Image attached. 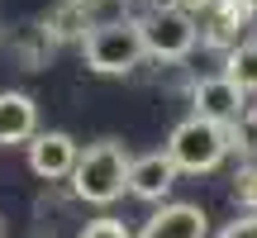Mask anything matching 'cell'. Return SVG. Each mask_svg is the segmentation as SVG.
<instances>
[{"label":"cell","instance_id":"6da1fadb","mask_svg":"<svg viewBox=\"0 0 257 238\" xmlns=\"http://www.w3.org/2000/svg\"><path fill=\"white\" fill-rule=\"evenodd\" d=\"M124 176H128V148L114 143V138H100L86 153H76V167H72L67 181H72L76 200L105 210V205H114L124 195Z\"/></svg>","mask_w":257,"mask_h":238},{"label":"cell","instance_id":"7a4b0ae2","mask_svg":"<svg viewBox=\"0 0 257 238\" xmlns=\"http://www.w3.org/2000/svg\"><path fill=\"white\" fill-rule=\"evenodd\" d=\"M81 53L86 67L100 76H128L138 62H143V38H138V19H100L81 34Z\"/></svg>","mask_w":257,"mask_h":238},{"label":"cell","instance_id":"3957f363","mask_svg":"<svg viewBox=\"0 0 257 238\" xmlns=\"http://www.w3.org/2000/svg\"><path fill=\"white\" fill-rule=\"evenodd\" d=\"M229 148L233 143H229V129L224 124L191 114V119H181V124L172 129V138H167L162 153L176 162L181 176H205V172H214V167L229 157Z\"/></svg>","mask_w":257,"mask_h":238},{"label":"cell","instance_id":"277c9868","mask_svg":"<svg viewBox=\"0 0 257 238\" xmlns=\"http://www.w3.org/2000/svg\"><path fill=\"white\" fill-rule=\"evenodd\" d=\"M138 38H143V53L157 62H186L200 43V19L181 5H153L138 19Z\"/></svg>","mask_w":257,"mask_h":238},{"label":"cell","instance_id":"5b68a950","mask_svg":"<svg viewBox=\"0 0 257 238\" xmlns=\"http://www.w3.org/2000/svg\"><path fill=\"white\" fill-rule=\"evenodd\" d=\"M24 153H29V172H34L38 181H67L72 167H76L81 143H76L72 134H62V129H38L24 143Z\"/></svg>","mask_w":257,"mask_h":238},{"label":"cell","instance_id":"8992f818","mask_svg":"<svg viewBox=\"0 0 257 238\" xmlns=\"http://www.w3.org/2000/svg\"><path fill=\"white\" fill-rule=\"evenodd\" d=\"M176 162L167 153H138V157H128V176H124V191L134 195V200H143V205H162L167 195H172V186H176Z\"/></svg>","mask_w":257,"mask_h":238},{"label":"cell","instance_id":"52a82bcc","mask_svg":"<svg viewBox=\"0 0 257 238\" xmlns=\"http://www.w3.org/2000/svg\"><path fill=\"white\" fill-rule=\"evenodd\" d=\"M248 110V95L238 91V86L229 81V76H200V81L191 86V114L200 119H214V124H238V114Z\"/></svg>","mask_w":257,"mask_h":238},{"label":"cell","instance_id":"ba28073f","mask_svg":"<svg viewBox=\"0 0 257 238\" xmlns=\"http://www.w3.org/2000/svg\"><path fill=\"white\" fill-rule=\"evenodd\" d=\"M134 238H210V214L191 200H162Z\"/></svg>","mask_w":257,"mask_h":238},{"label":"cell","instance_id":"9c48e42d","mask_svg":"<svg viewBox=\"0 0 257 238\" xmlns=\"http://www.w3.org/2000/svg\"><path fill=\"white\" fill-rule=\"evenodd\" d=\"M38 134V105L24 91H0V148H19Z\"/></svg>","mask_w":257,"mask_h":238},{"label":"cell","instance_id":"30bf717a","mask_svg":"<svg viewBox=\"0 0 257 238\" xmlns=\"http://www.w3.org/2000/svg\"><path fill=\"white\" fill-rule=\"evenodd\" d=\"M224 76L243 95H257V38H243V43L224 48Z\"/></svg>","mask_w":257,"mask_h":238},{"label":"cell","instance_id":"8fae6325","mask_svg":"<svg viewBox=\"0 0 257 238\" xmlns=\"http://www.w3.org/2000/svg\"><path fill=\"white\" fill-rule=\"evenodd\" d=\"M233 200H238L248 214H257V162H248L238 176H233Z\"/></svg>","mask_w":257,"mask_h":238},{"label":"cell","instance_id":"7c38bea8","mask_svg":"<svg viewBox=\"0 0 257 238\" xmlns=\"http://www.w3.org/2000/svg\"><path fill=\"white\" fill-rule=\"evenodd\" d=\"M76 238H134V233H128V224H124V219H110V214H100V219H86V229L76 233Z\"/></svg>","mask_w":257,"mask_h":238},{"label":"cell","instance_id":"4fadbf2b","mask_svg":"<svg viewBox=\"0 0 257 238\" xmlns=\"http://www.w3.org/2000/svg\"><path fill=\"white\" fill-rule=\"evenodd\" d=\"M214 238H257V214H243V219H229Z\"/></svg>","mask_w":257,"mask_h":238},{"label":"cell","instance_id":"5bb4252c","mask_svg":"<svg viewBox=\"0 0 257 238\" xmlns=\"http://www.w3.org/2000/svg\"><path fill=\"white\" fill-rule=\"evenodd\" d=\"M248 5H252V15H257V0H248Z\"/></svg>","mask_w":257,"mask_h":238},{"label":"cell","instance_id":"9a60e30c","mask_svg":"<svg viewBox=\"0 0 257 238\" xmlns=\"http://www.w3.org/2000/svg\"><path fill=\"white\" fill-rule=\"evenodd\" d=\"M252 24H257V19H252ZM252 38H257V29H252Z\"/></svg>","mask_w":257,"mask_h":238},{"label":"cell","instance_id":"2e32d148","mask_svg":"<svg viewBox=\"0 0 257 238\" xmlns=\"http://www.w3.org/2000/svg\"><path fill=\"white\" fill-rule=\"evenodd\" d=\"M0 38H5V34H0Z\"/></svg>","mask_w":257,"mask_h":238}]
</instances>
